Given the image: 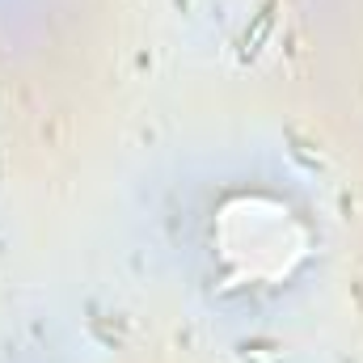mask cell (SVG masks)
I'll return each instance as SVG.
<instances>
[{"instance_id": "2", "label": "cell", "mask_w": 363, "mask_h": 363, "mask_svg": "<svg viewBox=\"0 0 363 363\" xmlns=\"http://www.w3.org/2000/svg\"><path fill=\"white\" fill-rule=\"evenodd\" d=\"M267 351H271V347H245L241 355L254 359V363H283V355H267Z\"/></svg>"}, {"instance_id": "1", "label": "cell", "mask_w": 363, "mask_h": 363, "mask_svg": "<svg viewBox=\"0 0 363 363\" xmlns=\"http://www.w3.org/2000/svg\"><path fill=\"white\" fill-rule=\"evenodd\" d=\"M271 26H274V4H267L262 13H258V21H254V30L245 34V55H254L262 43H267V34H271Z\"/></svg>"}]
</instances>
